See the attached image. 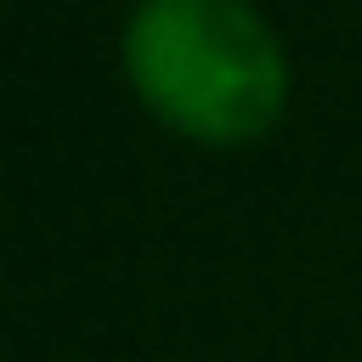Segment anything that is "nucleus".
<instances>
[{
  "label": "nucleus",
  "instance_id": "nucleus-1",
  "mask_svg": "<svg viewBox=\"0 0 362 362\" xmlns=\"http://www.w3.org/2000/svg\"><path fill=\"white\" fill-rule=\"evenodd\" d=\"M135 107L199 149H249L291 107V50L249 0H142L121 22Z\"/></svg>",
  "mask_w": 362,
  "mask_h": 362
}]
</instances>
